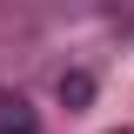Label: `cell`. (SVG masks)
<instances>
[{"mask_svg": "<svg viewBox=\"0 0 134 134\" xmlns=\"http://www.w3.org/2000/svg\"><path fill=\"white\" fill-rule=\"evenodd\" d=\"M0 134H40V121H34L27 100H14V94L0 100Z\"/></svg>", "mask_w": 134, "mask_h": 134, "instance_id": "1", "label": "cell"}, {"mask_svg": "<svg viewBox=\"0 0 134 134\" xmlns=\"http://www.w3.org/2000/svg\"><path fill=\"white\" fill-rule=\"evenodd\" d=\"M60 100L67 107H87L94 100V74H60Z\"/></svg>", "mask_w": 134, "mask_h": 134, "instance_id": "2", "label": "cell"}]
</instances>
